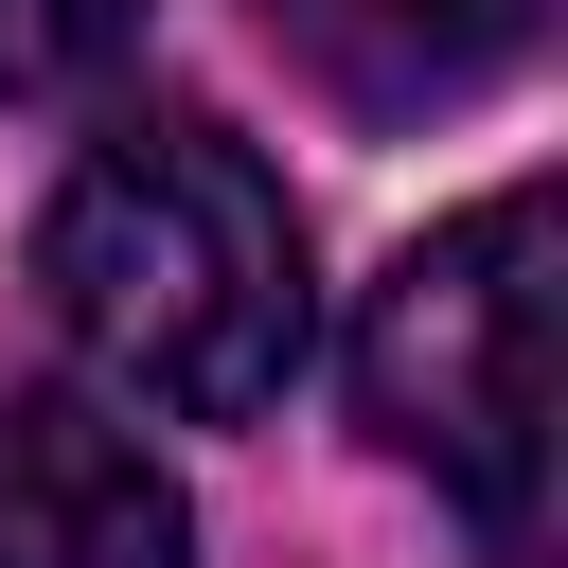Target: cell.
<instances>
[{
	"label": "cell",
	"mask_w": 568,
	"mask_h": 568,
	"mask_svg": "<svg viewBox=\"0 0 568 568\" xmlns=\"http://www.w3.org/2000/svg\"><path fill=\"white\" fill-rule=\"evenodd\" d=\"M355 408L390 462H426L479 532V568H550V195L444 213L373 320H355Z\"/></svg>",
	"instance_id": "obj_2"
},
{
	"label": "cell",
	"mask_w": 568,
	"mask_h": 568,
	"mask_svg": "<svg viewBox=\"0 0 568 568\" xmlns=\"http://www.w3.org/2000/svg\"><path fill=\"white\" fill-rule=\"evenodd\" d=\"M266 36H302V71L355 106H462L532 53V0H266Z\"/></svg>",
	"instance_id": "obj_4"
},
{
	"label": "cell",
	"mask_w": 568,
	"mask_h": 568,
	"mask_svg": "<svg viewBox=\"0 0 568 568\" xmlns=\"http://www.w3.org/2000/svg\"><path fill=\"white\" fill-rule=\"evenodd\" d=\"M36 302L89 355L106 408H178V426H248L284 408L320 284H302V213L284 178L213 124V106H142L106 124L53 213H36Z\"/></svg>",
	"instance_id": "obj_1"
},
{
	"label": "cell",
	"mask_w": 568,
	"mask_h": 568,
	"mask_svg": "<svg viewBox=\"0 0 568 568\" xmlns=\"http://www.w3.org/2000/svg\"><path fill=\"white\" fill-rule=\"evenodd\" d=\"M0 568H195V515L106 390H0Z\"/></svg>",
	"instance_id": "obj_3"
},
{
	"label": "cell",
	"mask_w": 568,
	"mask_h": 568,
	"mask_svg": "<svg viewBox=\"0 0 568 568\" xmlns=\"http://www.w3.org/2000/svg\"><path fill=\"white\" fill-rule=\"evenodd\" d=\"M142 53V0H0V106H89Z\"/></svg>",
	"instance_id": "obj_5"
}]
</instances>
